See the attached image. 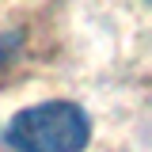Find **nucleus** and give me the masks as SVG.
I'll return each mask as SVG.
<instances>
[{"label": "nucleus", "mask_w": 152, "mask_h": 152, "mask_svg": "<svg viewBox=\"0 0 152 152\" xmlns=\"http://www.w3.org/2000/svg\"><path fill=\"white\" fill-rule=\"evenodd\" d=\"M4 141L15 152H84L91 141V118L69 99L38 103L8 122Z\"/></svg>", "instance_id": "1"}]
</instances>
